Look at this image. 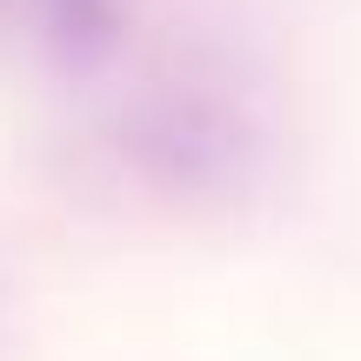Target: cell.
Returning a JSON list of instances; mask_svg holds the SVG:
<instances>
[{
    "label": "cell",
    "instance_id": "1",
    "mask_svg": "<svg viewBox=\"0 0 361 361\" xmlns=\"http://www.w3.org/2000/svg\"><path fill=\"white\" fill-rule=\"evenodd\" d=\"M114 147L134 174L174 194H221L255 168V128L207 87H154L128 101V114L114 121Z\"/></svg>",
    "mask_w": 361,
    "mask_h": 361
},
{
    "label": "cell",
    "instance_id": "2",
    "mask_svg": "<svg viewBox=\"0 0 361 361\" xmlns=\"http://www.w3.org/2000/svg\"><path fill=\"white\" fill-rule=\"evenodd\" d=\"M27 13H34V34L74 67L101 61L128 34V0H27Z\"/></svg>",
    "mask_w": 361,
    "mask_h": 361
}]
</instances>
